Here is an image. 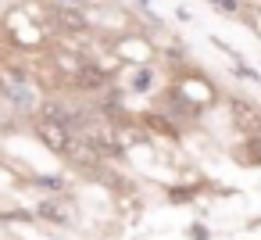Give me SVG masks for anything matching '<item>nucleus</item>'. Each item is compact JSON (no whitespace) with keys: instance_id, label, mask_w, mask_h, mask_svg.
Instances as JSON below:
<instances>
[{"instance_id":"2","label":"nucleus","mask_w":261,"mask_h":240,"mask_svg":"<svg viewBox=\"0 0 261 240\" xmlns=\"http://www.w3.org/2000/svg\"><path fill=\"white\" fill-rule=\"evenodd\" d=\"M4 93H8V86H4V79H0V97H4Z\"/></svg>"},{"instance_id":"1","label":"nucleus","mask_w":261,"mask_h":240,"mask_svg":"<svg viewBox=\"0 0 261 240\" xmlns=\"http://www.w3.org/2000/svg\"><path fill=\"white\" fill-rule=\"evenodd\" d=\"M36 136L50 147V151H65L68 147V126H61V122H54V118H40L36 122Z\"/></svg>"}]
</instances>
